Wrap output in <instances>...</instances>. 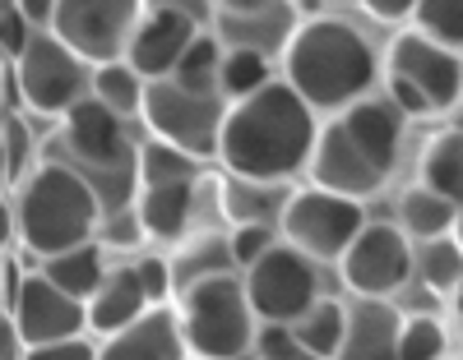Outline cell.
Segmentation results:
<instances>
[{"mask_svg":"<svg viewBox=\"0 0 463 360\" xmlns=\"http://www.w3.org/2000/svg\"><path fill=\"white\" fill-rule=\"evenodd\" d=\"M320 111L288 78H274L246 102H232L222 120L218 162L250 185H283L297 171H311L320 143Z\"/></svg>","mask_w":463,"mask_h":360,"instance_id":"obj_1","label":"cell"},{"mask_svg":"<svg viewBox=\"0 0 463 360\" xmlns=\"http://www.w3.org/2000/svg\"><path fill=\"white\" fill-rule=\"evenodd\" d=\"M283 78L316 111L338 115L371 97L380 78V60H375L371 37L357 23L320 14V19L297 23L292 42L283 47Z\"/></svg>","mask_w":463,"mask_h":360,"instance_id":"obj_2","label":"cell"},{"mask_svg":"<svg viewBox=\"0 0 463 360\" xmlns=\"http://www.w3.org/2000/svg\"><path fill=\"white\" fill-rule=\"evenodd\" d=\"M98 222H102L98 189L74 167L47 162L19 185L14 231H19V245L33 250L37 259L65 254L74 245H89V240L98 235Z\"/></svg>","mask_w":463,"mask_h":360,"instance_id":"obj_3","label":"cell"},{"mask_svg":"<svg viewBox=\"0 0 463 360\" xmlns=\"http://www.w3.org/2000/svg\"><path fill=\"white\" fill-rule=\"evenodd\" d=\"M176 318L185 351H195L200 360H241L246 351H255L260 337V314L250 305L246 277L237 272L204 277V282L185 287Z\"/></svg>","mask_w":463,"mask_h":360,"instance_id":"obj_4","label":"cell"},{"mask_svg":"<svg viewBox=\"0 0 463 360\" xmlns=\"http://www.w3.org/2000/svg\"><path fill=\"white\" fill-rule=\"evenodd\" d=\"M384 97L403 115H440L463 102L458 51L431 42L427 32H399L384 56Z\"/></svg>","mask_w":463,"mask_h":360,"instance_id":"obj_5","label":"cell"},{"mask_svg":"<svg viewBox=\"0 0 463 360\" xmlns=\"http://www.w3.org/2000/svg\"><path fill=\"white\" fill-rule=\"evenodd\" d=\"M362 231H366L362 198L311 185V189H297L283 204V240L311 259H343Z\"/></svg>","mask_w":463,"mask_h":360,"instance_id":"obj_6","label":"cell"},{"mask_svg":"<svg viewBox=\"0 0 463 360\" xmlns=\"http://www.w3.org/2000/svg\"><path fill=\"white\" fill-rule=\"evenodd\" d=\"M144 120L158 139L185 148L190 157L204 162V157H218L227 102L218 93H190V88L176 84V78H158V84H148Z\"/></svg>","mask_w":463,"mask_h":360,"instance_id":"obj_7","label":"cell"},{"mask_svg":"<svg viewBox=\"0 0 463 360\" xmlns=\"http://www.w3.org/2000/svg\"><path fill=\"white\" fill-rule=\"evenodd\" d=\"M144 14H148L144 0H61L52 32L89 65H107L126 60Z\"/></svg>","mask_w":463,"mask_h":360,"instance_id":"obj_8","label":"cell"},{"mask_svg":"<svg viewBox=\"0 0 463 360\" xmlns=\"http://www.w3.org/2000/svg\"><path fill=\"white\" fill-rule=\"evenodd\" d=\"M19 84L28 111L65 120L84 97H93V65L80 51H70L56 32H37L19 60Z\"/></svg>","mask_w":463,"mask_h":360,"instance_id":"obj_9","label":"cell"},{"mask_svg":"<svg viewBox=\"0 0 463 360\" xmlns=\"http://www.w3.org/2000/svg\"><path fill=\"white\" fill-rule=\"evenodd\" d=\"M241 277H246V291H250L260 324H297V318H306V309L320 300L316 259L301 254L297 245H288V240H279V245L255 268H246Z\"/></svg>","mask_w":463,"mask_h":360,"instance_id":"obj_10","label":"cell"},{"mask_svg":"<svg viewBox=\"0 0 463 360\" xmlns=\"http://www.w3.org/2000/svg\"><path fill=\"white\" fill-rule=\"evenodd\" d=\"M343 282L357 291V300H390L412 282V235L403 226H384V222H366V231L353 240V250L343 259Z\"/></svg>","mask_w":463,"mask_h":360,"instance_id":"obj_11","label":"cell"},{"mask_svg":"<svg viewBox=\"0 0 463 360\" xmlns=\"http://www.w3.org/2000/svg\"><path fill=\"white\" fill-rule=\"evenodd\" d=\"M311 180L320 189H334V194H347V198H366L375 194L390 171H384L375 157L353 139V130L334 115L329 125L320 130V143H316V157H311Z\"/></svg>","mask_w":463,"mask_h":360,"instance_id":"obj_12","label":"cell"},{"mask_svg":"<svg viewBox=\"0 0 463 360\" xmlns=\"http://www.w3.org/2000/svg\"><path fill=\"white\" fill-rule=\"evenodd\" d=\"M10 318L19 324L28 346H47V342H70V337H84L89 324V305L74 300L70 291H61L56 282H47L43 272L28 277V287L19 296V305L10 309Z\"/></svg>","mask_w":463,"mask_h":360,"instance_id":"obj_13","label":"cell"},{"mask_svg":"<svg viewBox=\"0 0 463 360\" xmlns=\"http://www.w3.org/2000/svg\"><path fill=\"white\" fill-rule=\"evenodd\" d=\"M200 37L195 28V14L181 10V5H153L135 32V42L126 51V60L148 78V84H158V78H172L181 56L190 51V42Z\"/></svg>","mask_w":463,"mask_h":360,"instance_id":"obj_14","label":"cell"},{"mask_svg":"<svg viewBox=\"0 0 463 360\" xmlns=\"http://www.w3.org/2000/svg\"><path fill=\"white\" fill-rule=\"evenodd\" d=\"M65 148L74 152V162L111 171L130 157V139H126V115H116L107 102L84 97L65 115Z\"/></svg>","mask_w":463,"mask_h":360,"instance_id":"obj_15","label":"cell"},{"mask_svg":"<svg viewBox=\"0 0 463 360\" xmlns=\"http://www.w3.org/2000/svg\"><path fill=\"white\" fill-rule=\"evenodd\" d=\"M181 355H185L181 318L167 305H153L139 324L98 346V360H181Z\"/></svg>","mask_w":463,"mask_h":360,"instance_id":"obj_16","label":"cell"},{"mask_svg":"<svg viewBox=\"0 0 463 360\" xmlns=\"http://www.w3.org/2000/svg\"><path fill=\"white\" fill-rule=\"evenodd\" d=\"M403 314L390 300H357L347 309V333L334 360H399Z\"/></svg>","mask_w":463,"mask_h":360,"instance_id":"obj_17","label":"cell"},{"mask_svg":"<svg viewBox=\"0 0 463 360\" xmlns=\"http://www.w3.org/2000/svg\"><path fill=\"white\" fill-rule=\"evenodd\" d=\"M153 309V296L144 287V277L139 268H111L107 272V282L98 287V296L89 300V328L102 333V337H116V333H126L130 324H139V318Z\"/></svg>","mask_w":463,"mask_h":360,"instance_id":"obj_18","label":"cell"},{"mask_svg":"<svg viewBox=\"0 0 463 360\" xmlns=\"http://www.w3.org/2000/svg\"><path fill=\"white\" fill-rule=\"evenodd\" d=\"M195 185L200 180H176V185H148L139 189L135 217L148 240H185L195 222Z\"/></svg>","mask_w":463,"mask_h":360,"instance_id":"obj_19","label":"cell"},{"mask_svg":"<svg viewBox=\"0 0 463 360\" xmlns=\"http://www.w3.org/2000/svg\"><path fill=\"white\" fill-rule=\"evenodd\" d=\"M107 272H111V268H107V254H102L98 240L43 259V277H47V282H56L61 291H70L74 300H84V305L98 296V287L107 282Z\"/></svg>","mask_w":463,"mask_h":360,"instance_id":"obj_20","label":"cell"},{"mask_svg":"<svg viewBox=\"0 0 463 360\" xmlns=\"http://www.w3.org/2000/svg\"><path fill=\"white\" fill-rule=\"evenodd\" d=\"M458 208L463 204H454V198H445L427 185H412V189L399 194V226L412 240H421V245H427V240H445L458 226Z\"/></svg>","mask_w":463,"mask_h":360,"instance_id":"obj_21","label":"cell"},{"mask_svg":"<svg viewBox=\"0 0 463 360\" xmlns=\"http://www.w3.org/2000/svg\"><path fill=\"white\" fill-rule=\"evenodd\" d=\"M417 185H427V189L454 198V204H463V130H445L427 143Z\"/></svg>","mask_w":463,"mask_h":360,"instance_id":"obj_22","label":"cell"},{"mask_svg":"<svg viewBox=\"0 0 463 360\" xmlns=\"http://www.w3.org/2000/svg\"><path fill=\"white\" fill-rule=\"evenodd\" d=\"M269 84H274V74H269V51H260V47H227L222 74H218V93H222L227 106L255 97Z\"/></svg>","mask_w":463,"mask_h":360,"instance_id":"obj_23","label":"cell"},{"mask_svg":"<svg viewBox=\"0 0 463 360\" xmlns=\"http://www.w3.org/2000/svg\"><path fill=\"white\" fill-rule=\"evenodd\" d=\"M135 176H139V189H148V185H176V180H200V157H190L185 148H176L167 139H148L135 152Z\"/></svg>","mask_w":463,"mask_h":360,"instance_id":"obj_24","label":"cell"},{"mask_svg":"<svg viewBox=\"0 0 463 360\" xmlns=\"http://www.w3.org/2000/svg\"><path fill=\"white\" fill-rule=\"evenodd\" d=\"M93 97H98V102H107L116 115H135V111H144L148 78H144L130 60H107V65H93Z\"/></svg>","mask_w":463,"mask_h":360,"instance_id":"obj_25","label":"cell"},{"mask_svg":"<svg viewBox=\"0 0 463 360\" xmlns=\"http://www.w3.org/2000/svg\"><path fill=\"white\" fill-rule=\"evenodd\" d=\"M297 342L306 351H316L320 360H334L338 346H343V333H347V309L338 300H316L306 309V318H297Z\"/></svg>","mask_w":463,"mask_h":360,"instance_id":"obj_26","label":"cell"},{"mask_svg":"<svg viewBox=\"0 0 463 360\" xmlns=\"http://www.w3.org/2000/svg\"><path fill=\"white\" fill-rule=\"evenodd\" d=\"M176 272V287H195L204 277H222V272H237V259H232V240H218V235H204L195 245H185L172 263Z\"/></svg>","mask_w":463,"mask_h":360,"instance_id":"obj_27","label":"cell"},{"mask_svg":"<svg viewBox=\"0 0 463 360\" xmlns=\"http://www.w3.org/2000/svg\"><path fill=\"white\" fill-rule=\"evenodd\" d=\"M222 42L213 32H200L195 42H190V51L181 56V65H176V84L181 88H190V93H218V74H222ZM222 97V93H218Z\"/></svg>","mask_w":463,"mask_h":360,"instance_id":"obj_28","label":"cell"},{"mask_svg":"<svg viewBox=\"0 0 463 360\" xmlns=\"http://www.w3.org/2000/svg\"><path fill=\"white\" fill-rule=\"evenodd\" d=\"M33 130L24 111H5V120H0V176H5V189L10 185H24L33 171Z\"/></svg>","mask_w":463,"mask_h":360,"instance_id":"obj_29","label":"cell"},{"mask_svg":"<svg viewBox=\"0 0 463 360\" xmlns=\"http://www.w3.org/2000/svg\"><path fill=\"white\" fill-rule=\"evenodd\" d=\"M417 272H421V282H427L431 291H449L454 296V287L463 282V245L454 235L427 240L421 254H417Z\"/></svg>","mask_w":463,"mask_h":360,"instance_id":"obj_30","label":"cell"},{"mask_svg":"<svg viewBox=\"0 0 463 360\" xmlns=\"http://www.w3.org/2000/svg\"><path fill=\"white\" fill-rule=\"evenodd\" d=\"M399 360H449V333L436 314H403Z\"/></svg>","mask_w":463,"mask_h":360,"instance_id":"obj_31","label":"cell"},{"mask_svg":"<svg viewBox=\"0 0 463 360\" xmlns=\"http://www.w3.org/2000/svg\"><path fill=\"white\" fill-rule=\"evenodd\" d=\"M417 32H427L449 51H463V0H421Z\"/></svg>","mask_w":463,"mask_h":360,"instance_id":"obj_32","label":"cell"},{"mask_svg":"<svg viewBox=\"0 0 463 360\" xmlns=\"http://www.w3.org/2000/svg\"><path fill=\"white\" fill-rule=\"evenodd\" d=\"M227 240H232V259H237V268L246 272V268H255L269 250L279 245V231L269 222H237Z\"/></svg>","mask_w":463,"mask_h":360,"instance_id":"obj_33","label":"cell"},{"mask_svg":"<svg viewBox=\"0 0 463 360\" xmlns=\"http://www.w3.org/2000/svg\"><path fill=\"white\" fill-rule=\"evenodd\" d=\"M255 360H320V355L306 351V346L297 342V328H292V324H260Z\"/></svg>","mask_w":463,"mask_h":360,"instance_id":"obj_34","label":"cell"},{"mask_svg":"<svg viewBox=\"0 0 463 360\" xmlns=\"http://www.w3.org/2000/svg\"><path fill=\"white\" fill-rule=\"evenodd\" d=\"M135 268H139V277H144V287H148L153 305H167L172 291H176V272H172V263L158 259V254H148V259H139Z\"/></svg>","mask_w":463,"mask_h":360,"instance_id":"obj_35","label":"cell"},{"mask_svg":"<svg viewBox=\"0 0 463 360\" xmlns=\"http://www.w3.org/2000/svg\"><path fill=\"white\" fill-rule=\"evenodd\" d=\"M28 360H98V346H89L84 337H70V342L28 346Z\"/></svg>","mask_w":463,"mask_h":360,"instance_id":"obj_36","label":"cell"},{"mask_svg":"<svg viewBox=\"0 0 463 360\" xmlns=\"http://www.w3.org/2000/svg\"><path fill=\"white\" fill-rule=\"evenodd\" d=\"M371 19H384V23H403V19H417L421 0H362Z\"/></svg>","mask_w":463,"mask_h":360,"instance_id":"obj_37","label":"cell"},{"mask_svg":"<svg viewBox=\"0 0 463 360\" xmlns=\"http://www.w3.org/2000/svg\"><path fill=\"white\" fill-rule=\"evenodd\" d=\"M0 360H28V342H24V333L10 314L0 318Z\"/></svg>","mask_w":463,"mask_h":360,"instance_id":"obj_38","label":"cell"},{"mask_svg":"<svg viewBox=\"0 0 463 360\" xmlns=\"http://www.w3.org/2000/svg\"><path fill=\"white\" fill-rule=\"evenodd\" d=\"M5 5H19L37 28H43V32H52V19H56V5H61V0H5Z\"/></svg>","mask_w":463,"mask_h":360,"instance_id":"obj_39","label":"cell"},{"mask_svg":"<svg viewBox=\"0 0 463 360\" xmlns=\"http://www.w3.org/2000/svg\"><path fill=\"white\" fill-rule=\"evenodd\" d=\"M218 5H222V14H255L264 5H274V0H218Z\"/></svg>","mask_w":463,"mask_h":360,"instance_id":"obj_40","label":"cell"},{"mask_svg":"<svg viewBox=\"0 0 463 360\" xmlns=\"http://www.w3.org/2000/svg\"><path fill=\"white\" fill-rule=\"evenodd\" d=\"M449 305H454V324H458V333H463V282L454 287V296H449Z\"/></svg>","mask_w":463,"mask_h":360,"instance_id":"obj_41","label":"cell"},{"mask_svg":"<svg viewBox=\"0 0 463 360\" xmlns=\"http://www.w3.org/2000/svg\"><path fill=\"white\" fill-rule=\"evenodd\" d=\"M454 240H458V245H463V208H458V226H454Z\"/></svg>","mask_w":463,"mask_h":360,"instance_id":"obj_42","label":"cell"},{"mask_svg":"<svg viewBox=\"0 0 463 360\" xmlns=\"http://www.w3.org/2000/svg\"><path fill=\"white\" fill-rule=\"evenodd\" d=\"M325 5H347V0H325Z\"/></svg>","mask_w":463,"mask_h":360,"instance_id":"obj_43","label":"cell"}]
</instances>
